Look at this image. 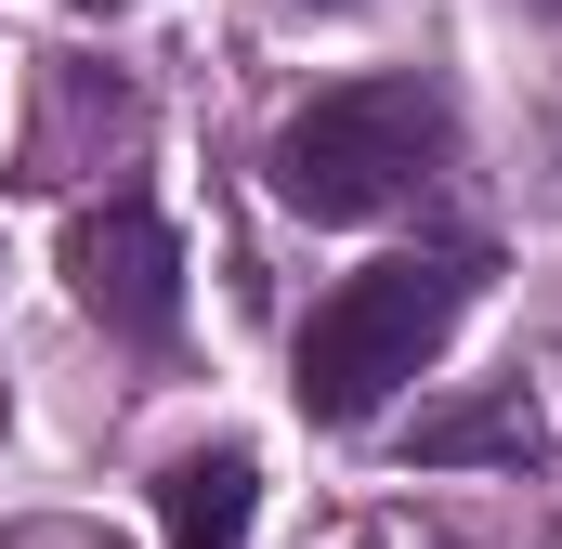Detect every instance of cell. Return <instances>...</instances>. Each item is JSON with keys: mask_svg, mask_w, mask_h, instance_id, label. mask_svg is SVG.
Masks as SVG:
<instances>
[{"mask_svg": "<svg viewBox=\"0 0 562 549\" xmlns=\"http://www.w3.org/2000/svg\"><path fill=\"white\" fill-rule=\"evenodd\" d=\"M471 288H484L471 249H406V262L340 274V288L314 301V327H301V418H314V432H367V418L445 354V327L471 314Z\"/></svg>", "mask_w": 562, "mask_h": 549, "instance_id": "cell-1", "label": "cell"}, {"mask_svg": "<svg viewBox=\"0 0 562 549\" xmlns=\"http://www.w3.org/2000/svg\"><path fill=\"white\" fill-rule=\"evenodd\" d=\"M66 288H79L92 327H119V340L157 354V340L183 327V236H170L144 197H105V210L66 223Z\"/></svg>", "mask_w": 562, "mask_h": 549, "instance_id": "cell-3", "label": "cell"}, {"mask_svg": "<svg viewBox=\"0 0 562 549\" xmlns=\"http://www.w3.org/2000/svg\"><path fill=\"white\" fill-rule=\"evenodd\" d=\"M314 13H353V0H314Z\"/></svg>", "mask_w": 562, "mask_h": 549, "instance_id": "cell-7", "label": "cell"}, {"mask_svg": "<svg viewBox=\"0 0 562 549\" xmlns=\"http://www.w3.org/2000/svg\"><path fill=\"white\" fill-rule=\"evenodd\" d=\"M79 13H92V26H105V13H132V0H79Z\"/></svg>", "mask_w": 562, "mask_h": 549, "instance_id": "cell-6", "label": "cell"}, {"mask_svg": "<svg viewBox=\"0 0 562 549\" xmlns=\"http://www.w3.org/2000/svg\"><path fill=\"white\" fill-rule=\"evenodd\" d=\"M406 458H419V471H537V458H550V418H537V393H524V380H484V393L419 406Z\"/></svg>", "mask_w": 562, "mask_h": 549, "instance_id": "cell-4", "label": "cell"}, {"mask_svg": "<svg viewBox=\"0 0 562 549\" xmlns=\"http://www.w3.org/2000/svg\"><path fill=\"white\" fill-rule=\"evenodd\" d=\"M262 170L301 223H380L393 197H419L445 170V92L431 79H340L262 144Z\"/></svg>", "mask_w": 562, "mask_h": 549, "instance_id": "cell-2", "label": "cell"}, {"mask_svg": "<svg viewBox=\"0 0 562 549\" xmlns=\"http://www.w3.org/2000/svg\"><path fill=\"white\" fill-rule=\"evenodd\" d=\"M249 524H262L249 445H196V458L157 471V537H170V549H249Z\"/></svg>", "mask_w": 562, "mask_h": 549, "instance_id": "cell-5", "label": "cell"}]
</instances>
